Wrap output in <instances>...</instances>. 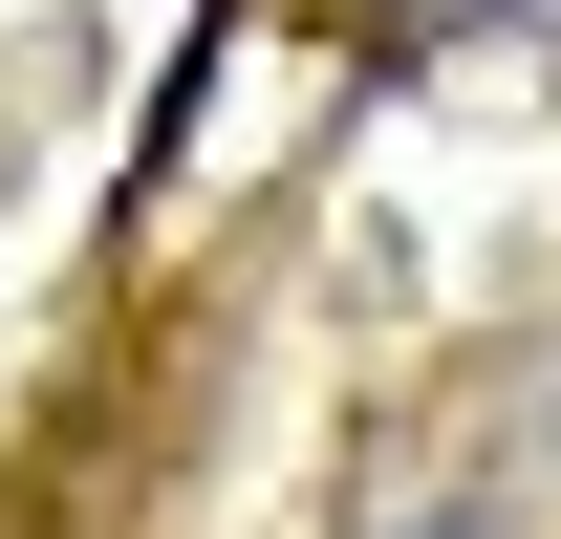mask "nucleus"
Listing matches in <instances>:
<instances>
[{
  "mask_svg": "<svg viewBox=\"0 0 561 539\" xmlns=\"http://www.w3.org/2000/svg\"><path fill=\"white\" fill-rule=\"evenodd\" d=\"M411 22H476V0H411Z\"/></svg>",
  "mask_w": 561,
  "mask_h": 539,
  "instance_id": "nucleus-2",
  "label": "nucleus"
},
{
  "mask_svg": "<svg viewBox=\"0 0 561 539\" xmlns=\"http://www.w3.org/2000/svg\"><path fill=\"white\" fill-rule=\"evenodd\" d=\"M389 539H496V518H454V496H432V518H389Z\"/></svg>",
  "mask_w": 561,
  "mask_h": 539,
  "instance_id": "nucleus-1",
  "label": "nucleus"
}]
</instances>
